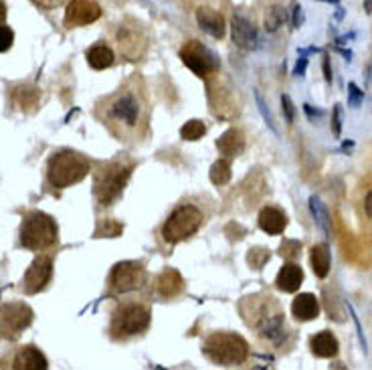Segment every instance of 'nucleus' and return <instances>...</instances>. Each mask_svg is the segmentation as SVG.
Returning <instances> with one entry per match:
<instances>
[{"mask_svg": "<svg viewBox=\"0 0 372 370\" xmlns=\"http://www.w3.org/2000/svg\"><path fill=\"white\" fill-rule=\"evenodd\" d=\"M109 116L132 127L138 123V118H140V103L132 94H122L114 99V103L109 107Z\"/></svg>", "mask_w": 372, "mask_h": 370, "instance_id": "12", "label": "nucleus"}, {"mask_svg": "<svg viewBox=\"0 0 372 370\" xmlns=\"http://www.w3.org/2000/svg\"><path fill=\"white\" fill-rule=\"evenodd\" d=\"M150 326V310L142 303H124L116 310L112 332L116 336H136Z\"/></svg>", "mask_w": 372, "mask_h": 370, "instance_id": "6", "label": "nucleus"}, {"mask_svg": "<svg viewBox=\"0 0 372 370\" xmlns=\"http://www.w3.org/2000/svg\"><path fill=\"white\" fill-rule=\"evenodd\" d=\"M324 75H326V81H332V71H330V59H328V55L324 57Z\"/></svg>", "mask_w": 372, "mask_h": 370, "instance_id": "41", "label": "nucleus"}, {"mask_svg": "<svg viewBox=\"0 0 372 370\" xmlns=\"http://www.w3.org/2000/svg\"><path fill=\"white\" fill-rule=\"evenodd\" d=\"M15 101L23 109L35 112L37 105H39V89L37 87H19L17 94H15Z\"/></svg>", "mask_w": 372, "mask_h": 370, "instance_id": "25", "label": "nucleus"}, {"mask_svg": "<svg viewBox=\"0 0 372 370\" xmlns=\"http://www.w3.org/2000/svg\"><path fill=\"white\" fill-rule=\"evenodd\" d=\"M132 166H125L124 162H112L105 166L96 178V197L101 204H112L116 198L124 193L125 182L130 178Z\"/></svg>", "mask_w": 372, "mask_h": 370, "instance_id": "5", "label": "nucleus"}, {"mask_svg": "<svg viewBox=\"0 0 372 370\" xmlns=\"http://www.w3.org/2000/svg\"><path fill=\"white\" fill-rule=\"evenodd\" d=\"M211 182L213 184H217V186H223V184H229V180H231V164H229V160L227 158H221V160H217L213 166H211Z\"/></svg>", "mask_w": 372, "mask_h": 370, "instance_id": "26", "label": "nucleus"}, {"mask_svg": "<svg viewBox=\"0 0 372 370\" xmlns=\"http://www.w3.org/2000/svg\"><path fill=\"white\" fill-rule=\"evenodd\" d=\"M180 59L193 73L199 75V77H206L209 73H215L219 69L217 55L209 47L200 45L199 41H188L180 51Z\"/></svg>", "mask_w": 372, "mask_h": 370, "instance_id": "8", "label": "nucleus"}, {"mask_svg": "<svg viewBox=\"0 0 372 370\" xmlns=\"http://www.w3.org/2000/svg\"><path fill=\"white\" fill-rule=\"evenodd\" d=\"M332 132H334V136H336V138H340V134H342V107H340V105H336V107H334Z\"/></svg>", "mask_w": 372, "mask_h": 370, "instance_id": "37", "label": "nucleus"}, {"mask_svg": "<svg viewBox=\"0 0 372 370\" xmlns=\"http://www.w3.org/2000/svg\"><path fill=\"white\" fill-rule=\"evenodd\" d=\"M310 211L314 215V221L324 231L326 237H332V221H330V215L324 206V202L318 197L310 198Z\"/></svg>", "mask_w": 372, "mask_h": 370, "instance_id": "24", "label": "nucleus"}, {"mask_svg": "<svg viewBox=\"0 0 372 370\" xmlns=\"http://www.w3.org/2000/svg\"><path fill=\"white\" fill-rule=\"evenodd\" d=\"M310 348H312V354L318 356V358H332L338 354V340L332 332H318L316 336H312L310 340Z\"/></svg>", "mask_w": 372, "mask_h": 370, "instance_id": "20", "label": "nucleus"}, {"mask_svg": "<svg viewBox=\"0 0 372 370\" xmlns=\"http://www.w3.org/2000/svg\"><path fill=\"white\" fill-rule=\"evenodd\" d=\"M281 109H283V114H285L287 123H294V120H296V107H294V101H292V98H290L287 94L281 96Z\"/></svg>", "mask_w": 372, "mask_h": 370, "instance_id": "35", "label": "nucleus"}, {"mask_svg": "<svg viewBox=\"0 0 372 370\" xmlns=\"http://www.w3.org/2000/svg\"><path fill=\"white\" fill-rule=\"evenodd\" d=\"M87 63L96 69V71H101V69H107L114 65V51L105 45H94L91 49L87 51Z\"/></svg>", "mask_w": 372, "mask_h": 370, "instance_id": "23", "label": "nucleus"}, {"mask_svg": "<svg viewBox=\"0 0 372 370\" xmlns=\"http://www.w3.org/2000/svg\"><path fill=\"white\" fill-rule=\"evenodd\" d=\"M292 314L299 321L316 320L320 314V301L314 294H299L292 301Z\"/></svg>", "mask_w": 372, "mask_h": 370, "instance_id": "17", "label": "nucleus"}, {"mask_svg": "<svg viewBox=\"0 0 372 370\" xmlns=\"http://www.w3.org/2000/svg\"><path fill=\"white\" fill-rule=\"evenodd\" d=\"M255 99H257V107H259V112H261V116H263L265 123L269 125V130H272V132H275V134H277V127H275V122H273L272 112H269V107H267V103H265L263 96H261L257 89H255Z\"/></svg>", "mask_w": 372, "mask_h": 370, "instance_id": "31", "label": "nucleus"}, {"mask_svg": "<svg viewBox=\"0 0 372 370\" xmlns=\"http://www.w3.org/2000/svg\"><path fill=\"white\" fill-rule=\"evenodd\" d=\"M217 148H219V152L223 154L224 158H235V156L243 154L245 138H243V134L239 130L231 127V130H227L223 136L217 140Z\"/></svg>", "mask_w": 372, "mask_h": 370, "instance_id": "19", "label": "nucleus"}, {"mask_svg": "<svg viewBox=\"0 0 372 370\" xmlns=\"http://www.w3.org/2000/svg\"><path fill=\"white\" fill-rule=\"evenodd\" d=\"M303 109H305V112H308L310 116H324L322 109H316V112H314V109L310 107V103H305V105H303Z\"/></svg>", "mask_w": 372, "mask_h": 370, "instance_id": "43", "label": "nucleus"}, {"mask_svg": "<svg viewBox=\"0 0 372 370\" xmlns=\"http://www.w3.org/2000/svg\"><path fill=\"white\" fill-rule=\"evenodd\" d=\"M15 43V33L8 26H0V53L8 51Z\"/></svg>", "mask_w": 372, "mask_h": 370, "instance_id": "33", "label": "nucleus"}, {"mask_svg": "<svg viewBox=\"0 0 372 370\" xmlns=\"http://www.w3.org/2000/svg\"><path fill=\"white\" fill-rule=\"evenodd\" d=\"M362 4H364V10L371 15L372 12V0H362Z\"/></svg>", "mask_w": 372, "mask_h": 370, "instance_id": "45", "label": "nucleus"}, {"mask_svg": "<svg viewBox=\"0 0 372 370\" xmlns=\"http://www.w3.org/2000/svg\"><path fill=\"white\" fill-rule=\"evenodd\" d=\"M37 4H41V6H45V8H53V6H57V4H61L63 0H35Z\"/></svg>", "mask_w": 372, "mask_h": 370, "instance_id": "42", "label": "nucleus"}, {"mask_svg": "<svg viewBox=\"0 0 372 370\" xmlns=\"http://www.w3.org/2000/svg\"><path fill=\"white\" fill-rule=\"evenodd\" d=\"M144 279H146V272L142 267V263H136V261H122L114 267L112 272V288L118 292V294H127V292H134L138 288L144 285Z\"/></svg>", "mask_w": 372, "mask_h": 370, "instance_id": "9", "label": "nucleus"}, {"mask_svg": "<svg viewBox=\"0 0 372 370\" xmlns=\"http://www.w3.org/2000/svg\"><path fill=\"white\" fill-rule=\"evenodd\" d=\"M362 101H364V91H360L356 83H350L348 85V105L358 107Z\"/></svg>", "mask_w": 372, "mask_h": 370, "instance_id": "34", "label": "nucleus"}, {"mask_svg": "<svg viewBox=\"0 0 372 370\" xmlns=\"http://www.w3.org/2000/svg\"><path fill=\"white\" fill-rule=\"evenodd\" d=\"M279 253H281V257L294 261V259H298L299 253H301V243H299V241H283Z\"/></svg>", "mask_w": 372, "mask_h": 370, "instance_id": "32", "label": "nucleus"}, {"mask_svg": "<svg viewBox=\"0 0 372 370\" xmlns=\"http://www.w3.org/2000/svg\"><path fill=\"white\" fill-rule=\"evenodd\" d=\"M12 369L15 370H45L47 369V358L41 354V350H37L35 346H25L17 352L15 360H12Z\"/></svg>", "mask_w": 372, "mask_h": 370, "instance_id": "18", "label": "nucleus"}, {"mask_svg": "<svg viewBox=\"0 0 372 370\" xmlns=\"http://www.w3.org/2000/svg\"><path fill=\"white\" fill-rule=\"evenodd\" d=\"M301 283H303V270L294 261L285 263L275 277V285L283 294H296Z\"/></svg>", "mask_w": 372, "mask_h": 370, "instance_id": "14", "label": "nucleus"}, {"mask_svg": "<svg viewBox=\"0 0 372 370\" xmlns=\"http://www.w3.org/2000/svg\"><path fill=\"white\" fill-rule=\"evenodd\" d=\"M89 174V162L73 150L55 152L49 158L47 178L55 188H69Z\"/></svg>", "mask_w": 372, "mask_h": 370, "instance_id": "1", "label": "nucleus"}, {"mask_svg": "<svg viewBox=\"0 0 372 370\" xmlns=\"http://www.w3.org/2000/svg\"><path fill=\"white\" fill-rule=\"evenodd\" d=\"M348 312H350V318L354 321V326H356V334H358V340H360V346H362V350H364V354L369 352V344H366V338H364V332H362V326H360V320H358V316H356V312H354V308L348 303Z\"/></svg>", "mask_w": 372, "mask_h": 370, "instance_id": "36", "label": "nucleus"}, {"mask_svg": "<svg viewBox=\"0 0 372 370\" xmlns=\"http://www.w3.org/2000/svg\"><path fill=\"white\" fill-rule=\"evenodd\" d=\"M259 227L267 235H281L287 227V215L277 206H265L259 213Z\"/></svg>", "mask_w": 372, "mask_h": 370, "instance_id": "16", "label": "nucleus"}, {"mask_svg": "<svg viewBox=\"0 0 372 370\" xmlns=\"http://www.w3.org/2000/svg\"><path fill=\"white\" fill-rule=\"evenodd\" d=\"M247 261L253 270H261V267H263V263H265V261H269V251L259 249V247H257V249H251L247 255Z\"/></svg>", "mask_w": 372, "mask_h": 370, "instance_id": "29", "label": "nucleus"}, {"mask_svg": "<svg viewBox=\"0 0 372 370\" xmlns=\"http://www.w3.org/2000/svg\"><path fill=\"white\" fill-rule=\"evenodd\" d=\"M101 17L100 4L96 0H71L65 10V25L85 26L96 23Z\"/></svg>", "mask_w": 372, "mask_h": 370, "instance_id": "11", "label": "nucleus"}, {"mask_svg": "<svg viewBox=\"0 0 372 370\" xmlns=\"http://www.w3.org/2000/svg\"><path fill=\"white\" fill-rule=\"evenodd\" d=\"M231 35H233V43L241 49L251 51L257 47V28L255 25L245 19L241 12H237L233 17V23H231Z\"/></svg>", "mask_w": 372, "mask_h": 370, "instance_id": "13", "label": "nucleus"}, {"mask_svg": "<svg viewBox=\"0 0 372 370\" xmlns=\"http://www.w3.org/2000/svg\"><path fill=\"white\" fill-rule=\"evenodd\" d=\"M197 23H199V26L206 35H211V37H215V39H223L224 37L227 25H224V19L221 12L202 6V8L197 10Z\"/></svg>", "mask_w": 372, "mask_h": 370, "instance_id": "15", "label": "nucleus"}, {"mask_svg": "<svg viewBox=\"0 0 372 370\" xmlns=\"http://www.w3.org/2000/svg\"><path fill=\"white\" fill-rule=\"evenodd\" d=\"M364 211H366V217L372 219V191L366 195V198H364Z\"/></svg>", "mask_w": 372, "mask_h": 370, "instance_id": "40", "label": "nucleus"}, {"mask_svg": "<svg viewBox=\"0 0 372 370\" xmlns=\"http://www.w3.org/2000/svg\"><path fill=\"white\" fill-rule=\"evenodd\" d=\"M57 222L41 211L28 213L21 224V245L28 251H45L57 243Z\"/></svg>", "mask_w": 372, "mask_h": 370, "instance_id": "3", "label": "nucleus"}, {"mask_svg": "<svg viewBox=\"0 0 372 370\" xmlns=\"http://www.w3.org/2000/svg\"><path fill=\"white\" fill-rule=\"evenodd\" d=\"M310 259H312V270L316 273V277L326 279L330 273V267H332V255H330L328 243H318V245L312 247Z\"/></svg>", "mask_w": 372, "mask_h": 370, "instance_id": "22", "label": "nucleus"}, {"mask_svg": "<svg viewBox=\"0 0 372 370\" xmlns=\"http://www.w3.org/2000/svg\"><path fill=\"white\" fill-rule=\"evenodd\" d=\"M204 354L221 367H237L249 358V344L245 338L231 332H215L204 340Z\"/></svg>", "mask_w": 372, "mask_h": 370, "instance_id": "2", "label": "nucleus"}, {"mask_svg": "<svg viewBox=\"0 0 372 370\" xmlns=\"http://www.w3.org/2000/svg\"><path fill=\"white\" fill-rule=\"evenodd\" d=\"M202 224V213L193 204H182L168 217L162 227V237L166 243L176 245L180 241L191 239Z\"/></svg>", "mask_w": 372, "mask_h": 370, "instance_id": "4", "label": "nucleus"}, {"mask_svg": "<svg viewBox=\"0 0 372 370\" xmlns=\"http://www.w3.org/2000/svg\"><path fill=\"white\" fill-rule=\"evenodd\" d=\"M283 21H285V10L281 6H272L265 15V30L275 33L279 26L283 25Z\"/></svg>", "mask_w": 372, "mask_h": 370, "instance_id": "28", "label": "nucleus"}, {"mask_svg": "<svg viewBox=\"0 0 372 370\" xmlns=\"http://www.w3.org/2000/svg\"><path fill=\"white\" fill-rule=\"evenodd\" d=\"M301 23H303V12H301V6H299V4H296V6H294V26H296V28H299V26H301Z\"/></svg>", "mask_w": 372, "mask_h": 370, "instance_id": "39", "label": "nucleus"}, {"mask_svg": "<svg viewBox=\"0 0 372 370\" xmlns=\"http://www.w3.org/2000/svg\"><path fill=\"white\" fill-rule=\"evenodd\" d=\"M122 231H124V227L120 222L107 219V221L101 224L100 231H98V237H120Z\"/></svg>", "mask_w": 372, "mask_h": 370, "instance_id": "30", "label": "nucleus"}, {"mask_svg": "<svg viewBox=\"0 0 372 370\" xmlns=\"http://www.w3.org/2000/svg\"><path fill=\"white\" fill-rule=\"evenodd\" d=\"M4 21H6V4L0 0V25H2Z\"/></svg>", "mask_w": 372, "mask_h": 370, "instance_id": "44", "label": "nucleus"}, {"mask_svg": "<svg viewBox=\"0 0 372 370\" xmlns=\"http://www.w3.org/2000/svg\"><path fill=\"white\" fill-rule=\"evenodd\" d=\"M158 294L162 297H174L178 296L184 288V281H182V275L176 272V270H164V272L158 275Z\"/></svg>", "mask_w": 372, "mask_h": 370, "instance_id": "21", "label": "nucleus"}, {"mask_svg": "<svg viewBox=\"0 0 372 370\" xmlns=\"http://www.w3.org/2000/svg\"><path fill=\"white\" fill-rule=\"evenodd\" d=\"M305 67H308V59L301 55V57H299L298 65H296V69H294V73L298 75V77H303V75H305Z\"/></svg>", "mask_w": 372, "mask_h": 370, "instance_id": "38", "label": "nucleus"}, {"mask_svg": "<svg viewBox=\"0 0 372 370\" xmlns=\"http://www.w3.org/2000/svg\"><path fill=\"white\" fill-rule=\"evenodd\" d=\"M204 134H206V125L200 122V120H191V122H186L180 127L182 140H188V142H197Z\"/></svg>", "mask_w": 372, "mask_h": 370, "instance_id": "27", "label": "nucleus"}, {"mask_svg": "<svg viewBox=\"0 0 372 370\" xmlns=\"http://www.w3.org/2000/svg\"><path fill=\"white\" fill-rule=\"evenodd\" d=\"M30 321H33V310L26 303L12 301L0 306V338H8V340L19 338L30 326Z\"/></svg>", "mask_w": 372, "mask_h": 370, "instance_id": "7", "label": "nucleus"}, {"mask_svg": "<svg viewBox=\"0 0 372 370\" xmlns=\"http://www.w3.org/2000/svg\"><path fill=\"white\" fill-rule=\"evenodd\" d=\"M53 277V259L47 255H39L30 267L26 270L25 277H23V292L28 296H35L39 292H43L47 288V283Z\"/></svg>", "mask_w": 372, "mask_h": 370, "instance_id": "10", "label": "nucleus"}]
</instances>
